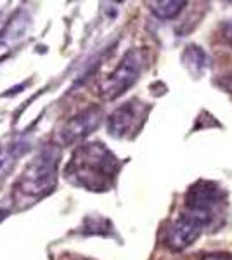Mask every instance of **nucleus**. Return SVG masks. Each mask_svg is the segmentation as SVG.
<instances>
[{"instance_id": "nucleus-1", "label": "nucleus", "mask_w": 232, "mask_h": 260, "mask_svg": "<svg viewBox=\"0 0 232 260\" xmlns=\"http://www.w3.org/2000/svg\"><path fill=\"white\" fill-rule=\"evenodd\" d=\"M118 172V158L101 142H88L75 151L66 167L70 182L90 191H104Z\"/></svg>"}, {"instance_id": "nucleus-2", "label": "nucleus", "mask_w": 232, "mask_h": 260, "mask_svg": "<svg viewBox=\"0 0 232 260\" xmlns=\"http://www.w3.org/2000/svg\"><path fill=\"white\" fill-rule=\"evenodd\" d=\"M59 151L47 146L29 163L18 182V191L26 198L39 200L54 189L57 180Z\"/></svg>"}, {"instance_id": "nucleus-3", "label": "nucleus", "mask_w": 232, "mask_h": 260, "mask_svg": "<svg viewBox=\"0 0 232 260\" xmlns=\"http://www.w3.org/2000/svg\"><path fill=\"white\" fill-rule=\"evenodd\" d=\"M142 66H144V54H142V50H128L121 57L120 64L116 66L115 71L101 83L99 94L108 101L120 98L121 94H125L137 82L139 75L142 71Z\"/></svg>"}, {"instance_id": "nucleus-4", "label": "nucleus", "mask_w": 232, "mask_h": 260, "mask_svg": "<svg viewBox=\"0 0 232 260\" xmlns=\"http://www.w3.org/2000/svg\"><path fill=\"white\" fill-rule=\"evenodd\" d=\"M210 222H212V217L185 210L184 215H180L168 228L167 234H164V245L175 251L187 248V246H191L201 236L203 229Z\"/></svg>"}, {"instance_id": "nucleus-5", "label": "nucleus", "mask_w": 232, "mask_h": 260, "mask_svg": "<svg viewBox=\"0 0 232 260\" xmlns=\"http://www.w3.org/2000/svg\"><path fill=\"white\" fill-rule=\"evenodd\" d=\"M225 192L218 184L210 180H200L192 184L185 196V210L201 213L206 217H213V212L218 205H222Z\"/></svg>"}, {"instance_id": "nucleus-6", "label": "nucleus", "mask_w": 232, "mask_h": 260, "mask_svg": "<svg viewBox=\"0 0 232 260\" xmlns=\"http://www.w3.org/2000/svg\"><path fill=\"white\" fill-rule=\"evenodd\" d=\"M101 120H103V110L97 106H90L87 110L80 111L78 115H75L61 127L57 134V142L62 146H70L85 139L99 127Z\"/></svg>"}, {"instance_id": "nucleus-7", "label": "nucleus", "mask_w": 232, "mask_h": 260, "mask_svg": "<svg viewBox=\"0 0 232 260\" xmlns=\"http://www.w3.org/2000/svg\"><path fill=\"white\" fill-rule=\"evenodd\" d=\"M139 111H141V106L137 104V101H130V103H125L120 108H116L108 118L109 136L125 137L130 130L136 127L139 120Z\"/></svg>"}, {"instance_id": "nucleus-8", "label": "nucleus", "mask_w": 232, "mask_h": 260, "mask_svg": "<svg viewBox=\"0 0 232 260\" xmlns=\"http://www.w3.org/2000/svg\"><path fill=\"white\" fill-rule=\"evenodd\" d=\"M182 61L185 68L189 70V73L194 75V77H201L210 66V59L206 56V52L201 47H197V45L185 47L182 54Z\"/></svg>"}, {"instance_id": "nucleus-9", "label": "nucleus", "mask_w": 232, "mask_h": 260, "mask_svg": "<svg viewBox=\"0 0 232 260\" xmlns=\"http://www.w3.org/2000/svg\"><path fill=\"white\" fill-rule=\"evenodd\" d=\"M26 26H28V16L24 14L23 11H19L18 14L12 16L11 21L6 24L2 33H0V42H4V44H12V42H16L19 37H23Z\"/></svg>"}, {"instance_id": "nucleus-10", "label": "nucleus", "mask_w": 232, "mask_h": 260, "mask_svg": "<svg viewBox=\"0 0 232 260\" xmlns=\"http://www.w3.org/2000/svg\"><path fill=\"white\" fill-rule=\"evenodd\" d=\"M149 6L154 16H158L159 19H174L184 11L187 2H184V0H159V2H149Z\"/></svg>"}, {"instance_id": "nucleus-11", "label": "nucleus", "mask_w": 232, "mask_h": 260, "mask_svg": "<svg viewBox=\"0 0 232 260\" xmlns=\"http://www.w3.org/2000/svg\"><path fill=\"white\" fill-rule=\"evenodd\" d=\"M220 31H222L223 40H225L227 45H229V47L232 49V19L223 21L222 26H220Z\"/></svg>"}, {"instance_id": "nucleus-12", "label": "nucleus", "mask_w": 232, "mask_h": 260, "mask_svg": "<svg viewBox=\"0 0 232 260\" xmlns=\"http://www.w3.org/2000/svg\"><path fill=\"white\" fill-rule=\"evenodd\" d=\"M203 260H230L229 255H208Z\"/></svg>"}, {"instance_id": "nucleus-13", "label": "nucleus", "mask_w": 232, "mask_h": 260, "mask_svg": "<svg viewBox=\"0 0 232 260\" xmlns=\"http://www.w3.org/2000/svg\"><path fill=\"white\" fill-rule=\"evenodd\" d=\"M6 213H7V212H0V220H2L4 217H6Z\"/></svg>"}, {"instance_id": "nucleus-14", "label": "nucleus", "mask_w": 232, "mask_h": 260, "mask_svg": "<svg viewBox=\"0 0 232 260\" xmlns=\"http://www.w3.org/2000/svg\"><path fill=\"white\" fill-rule=\"evenodd\" d=\"M227 85H230V87H232V77L229 78V80H227Z\"/></svg>"}]
</instances>
